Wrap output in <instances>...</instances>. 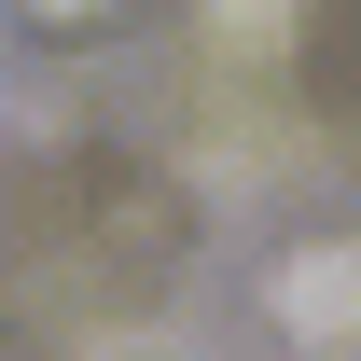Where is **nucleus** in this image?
Here are the masks:
<instances>
[{"mask_svg":"<svg viewBox=\"0 0 361 361\" xmlns=\"http://www.w3.org/2000/svg\"><path fill=\"white\" fill-rule=\"evenodd\" d=\"M278 319L306 348H361V250H292L278 264Z\"/></svg>","mask_w":361,"mask_h":361,"instance_id":"f257e3e1","label":"nucleus"},{"mask_svg":"<svg viewBox=\"0 0 361 361\" xmlns=\"http://www.w3.org/2000/svg\"><path fill=\"white\" fill-rule=\"evenodd\" d=\"M126 361H195V348H126Z\"/></svg>","mask_w":361,"mask_h":361,"instance_id":"f03ea898","label":"nucleus"},{"mask_svg":"<svg viewBox=\"0 0 361 361\" xmlns=\"http://www.w3.org/2000/svg\"><path fill=\"white\" fill-rule=\"evenodd\" d=\"M42 14H84V0H42Z\"/></svg>","mask_w":361,"mask_h":361,"instance_id":"7ed1b4c3","label":"nucleus"}]
</instances>
